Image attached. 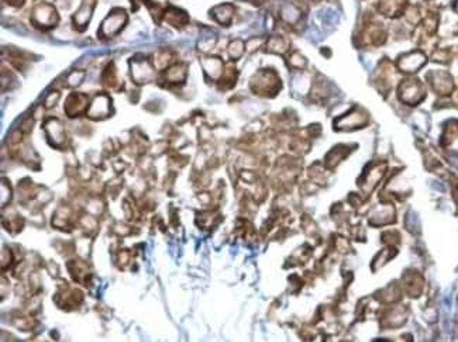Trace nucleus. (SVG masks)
Masks as SVG:
<instances>
[{
    "mask_svg": "<svg viewBox=\"0 0 458 342\" xmlns=\"http://www.w3.org/2000/svg\"><path fill=\"white\" fill-rule=\"evenodd\" d=\"M267 47H268V51L274 54H283L288 50V44L282 37H271Z\"/></svg>",
    "mask_w": 458,
    "mask_h": 342,
    "instance_id": "24",
    "label": "nucleus"
},
{
    "mask_svg": "<svg viewBox=\"0 0 458 342\" xmlns=\"http://www.w3.org/2000/svg\"><path fill=\"white\" fill-rule=\"evenodd\" d=\"M128 23V13L123 7H114L105 17L97 30L99 40L109 41L116 38Z\"/></svg>",
    "mask_w": 458,
    "mask_h": 342,
    "instance_id": "2",
    "label": "nucleus"
},
{
    "mask_svg": "<svg viewBox=\"0 0 458 342\" xmlns=\"http://www.w3.org/2000/svg\"><path fill=\"white\" fill-rule=\"evenodd\" d=\"M54 302L62 310H75L83 303V293L79 289L71 288L67 282H64L62 285H59V289L55 293Z\"/></svg>",
    "mask_w": 458,
    "mask_h": 342,
    "instance_id": "7",
    "label": "nucleus"
},
{
    "mask_svg": "<svg viewBox=\"0 0 458 342\" xmlns=\"http://www.w3.org/2000/svg\"><path fill=\"white\" fill-rule=\"evenodd\" d=\"M281 82L274 71H261L251 80V89L262 96H275L279 90Z\"/></svg>",
    "mask_w": 458,
    "mask_h": 342,
    "instance_id": "5",
    "label": "nucleus"
},
{
    "mask_svg": "<svg viewBox=\"0 0 458 342\" xmlns=\"http://www.w3.org/2000/svg\"><path fill=\"white\" fill-rule=\"evenodd\" d=\"M281 13H282V18L285 21H288V23H295L297 18H299V13H300V12L297 10L293 4L286 3V4H283Z\"/></svg>",
    "mask_w": 458,
    "mask_h": 342,
    "instance_id": "25",
    "label": "nucleus"
},
{
    "mask_svg": "<svg viewBox=\"0 0 458 342\" xmlns=\"http://www.w3.org/2000/svg\"><path fill=\"white\" fill-rule=\"evenodd\" d=\"M131 261V252L128 250H122L119 252V256H117V263H119V266L120 268H124V266H127L128 263Z\"/></svg>",
    "mask_w": 458,
    "mask_h": 342,
    "instance_id": "34",
    "label": "nucleus"
},
{
    "mask_svg": "<svg viewBox=\"0 0 458 342\" xmlns=\"http://www.w3.org/2000/svg\"><path fill=\"white\" fill-rule=\"evenodd\" d=\"M96 4H97V0H82L81 6L72 16L73 30H76L78 33H83L89 27V23L93 17Z\"/></svg>",
    "mask_w": 458,
    "mask_h": 342,
    "instance_id": "10",
    "label": "nucleus"
},
{
    "mask_svg": "<svg viewBox=\"0 0 458 342\" xmlns=\"http://www.w3.org/2000/svg\"><path fill=\"white\" fill-rule=\"evenodd\" d=\"M162 21H165L168 26L174 27L176 30H182L189 24V16L185 10L179 9V7L168 6V7H165Z\"/></svg>",
    "mask_w": 458,
    "mask_h": 342,
    "instance_id": "12",
    "label": "nucleus"
},
{
    "mask_svg": "<svg viewBox=\"0 0 458 342\" xmlns=\"http://www.w3.org/2000/svg\"><path fill=\"white\" fill-rule=\"evenodd\" d=\"M23 138H24V134L20 131L18 128H16L14 131L10 132L9 135V144L14 146V145H20L23 143Z\"/></svg>",
    "mask_w": 458,
    "mask_h": 342,
    "instance_id": "35",
    "label": "nucleus"
},
{
    "mask_svg": "<svg viewBox=\"0 0 458 342\" xmlns=\"http://www.w3.org/2000/svg\"><path fill=\"white\" fill-rule=\"evenodd\" d=\"M44 110H45V107L44 106H37V108H36V111H34V114H33V117L36 120H40L42 116H44Z\"/></svg>",
    "mask_w": 458,
    "mask_h": 342,
    "instance_id": "38",
    "label": "nucleus"
},
{
    "mask_svg": "<svg viewBox=\"0 0 458 342\" xmlns=\"http://www.w3.org/2000/svg\"><path fill=\"white\" fill-rule=\"evenodd\" d=\"M79 224L83 227V230L88 234H92L97 228V218H96V216L88 213V214H83V216L79 217Z\"/></svg>",
    "mask_w": 458,
    "mask_h": 342,
    "instance_id": "22",
    "label": "nucleus"
},
{
    "mask_svg": "<svg viewBox=\"0 0 458 342\" xmlns=\"http://www.w3.org/2000/svg\"><path fill=\"white\" fill-rule=\"evenodd\" d=\"M72 216H73V213H72V209H71V206H68V204H61L56 211H55L54 217H53V220H51V224H53V227L56 228V230H61V231H71L72 230Z\"/></svg>",
    "mask_w": 458,
    "mask_h": 342,
    "instance_id": "14",
    "label": "nucleus"
},
{
    "mask_svg": "<svg viewBox=\"0 0 458 342\" xmlns=\"http://www.w3.org/2000/svg\"><path fill=\"white\" fill-rule=\"evenodd\" d=\"M42 130L47 137L48 144L55 149H65L67 146V131L62 121L56 117H48L42 123Z\"/></svg>",
    "mask_w": 458,
    "mask_h": 342,
    "instance_id": "6",
    "label": "nucleus"
},
{
    "mask_svg": "<svg viewBox=\"0 0 458 342\" xmlns=\"http://www.w3.org/2000/svg\"><path fill=\"white\" fill-rule=\"evenodd\" d=\"M188 78V65L182 62H175L161 72L160 85L166 89H178L185 85Z\"/></svg>",
    "mask_w": 458,
    "mask_h": 342,
    "instance_id": "8",
    "label": "nucleus"
},
{
    "mask_svg": "<svg viewBox=\"0 0 458 342\" xmlns=\"http://www.w3.org/2000/svg\"><path fill=\"white\" fill-rule=\"evenodd\" d=\"M212 17L215 18L216 21L221 26H229L231 23V18H233V14H234V7L226 3V4H219L212 9Z\"/></svg>",
    "mask_w": 458,
    "mask_h": 342,
    "instance_id": "17",
    "label": "nucleus"
},
{
    "mask_svg": "<svg viewBox=\"0 0 458 342\" xmlns=\"http://www.w3.org/2000/svg\"><path fill=\"white\" fill-rule=\"evenodd\" d=\"M114 233L120 237H126L128 234H131V228L128 225H124V224H116L114 227Z\"/></svg>",
    "mask_w": 458,
    "mask_h": 342,
    "instance_id": "36",
    "label": "nucleus"
},
{
    "mask_svg": "<svg viewBox=\"0 0 458 342\" xmlns=\"http://www.w3.org/2000/svg\"><path fill=\"white\" fill-rule=\"evenodd\" d=\"M113 113H114V107H113V100L110 94L106 92H100L91 100L88 111H86V117L92 121H103L111 117Z\"/></svg>",
    "mask_w": 458,
    "mask_h": 342,
    "instance_id": "4",
    "label": "nucleus"
},
{
    "mask_svg": "<svg viewBox=\"0 0 458 342\" xmlns=\"http://www.w3.org/2000/svg\"><path fill=\"white\" fill-rule=\"evenodd\" d=\"M34 121H36V119L33 117V114H31V116H27L26 119L21 120V123H20V126H18V130L23 132L24 135H27V134H30V132L33 131Z\"/></svg>",
    "mask_w": 458,
    "mask_h": 342,
    "instance_id": "31",
    "label": "nucleus"
},
{
    "mask_svg": "<svg viewBox=\"0 0 458 342\" xmlns=\"http://www.w3.org/2000/svg\"><path fill=\"white\" fill-rule=\"evenodd\" d=\"M174 56H175V54L172 53L171 50H161V51L155 53V55L151 58V61H152V64L155 66V69L162 72V71H165L168 66L175 64V62H174Z\"/></svg>",
    "mask_w": 458,
    "mask_h": 342,
    "instance_id": "18",
    "label": "nucleus"
},
{
    "mask_svg": "<svg viewBox=\"0 0 458 342\" xmlns=\"http://www.w3.org/2000/svg\"><path fill=\"white\" fill-rule=\"evenodd\" d=\"M216 44V38L213 37L212 40L209 38V37H204L202 40L198 42V48L202 51V53H209L213 47H215Z\"/></svg>",
    "mask_w": 458,
    "mask_h": 342,
    "instance_id": "33",
    "label": "nucleus"
},
{
    "mask_svg": "<svg viewBox=\"0 0 458 342\" xmlns=\"http://www.w3.org/2000/svg\"><path fill=\"white\" fill-rule=\"evenodd\" d=\"M59 99H61V93L58 92V90H51L45 96L42 106L45 107V110H51V108H54L55 106L58 105Z\"/></svg>",
    "mask_w": 458,
    "mask_h": 342,
    "instance_id": "29",
    "label": "nucleus"
},
{
    "mask_svg": "<svg viewBox=\"0 0 458 342\" xmlns=\"http://www.w3.org/2000/svg\"><path fill=\"white\" fill-rule=\"evenodd\" d=\"M113 166H114V171H116V172H123V169H124V168H126L127 165H126V163L123 162V161H120V159H119V161H114Z\"/></svg>",
    "mask_w": 458,
    "mask_h": 342,
    "instance_id": "39",
    "label": "nucleus"
},
{
    "mask_svg": "<svg viewBox=\"0 0 458 342\" xmlns=\"http://www.w3.org/2000/svg\"><path fill=\"white\" fill-rule=\"evenodd\" d=\"M102 85L109 89V90H120V88L123 86V82L119 76V72H117V68L114 65L113 61H110L108 65L105 66L103 72H102Z\"/></svg>",
    "mask_w": 458,
    "mask_h": 342,
    "instance_id": "15",
    "label": "nucleus"
},
{
    "mask_svg": "<svg viewBox=\"0 0 458 342\" xmlns=\"http://www.w3.org/2000/svg\"><path fill=\"white\" fill-rule=\"evenodd\" d=\"M12 196H13V192H12V187H10L9 180L1 179V207H3V209L10 203Z\"/></svg>",
    "mask_w": 458,
    "mask_h": 342,
    "instance_id": "27",
    "label": "nucleus"
},
{
    "mask_svg": "<svg viewBox=\"0 0 458 342\" xmlns=\"http://www.w3.org/2000/svg\"><path fill=\"white\" fill-rule=\"evenodd\" d=\"M201 65L206 78H210L212 80L220 79L224 73L223 61L219 56H203L201 58Z\"/></svg>",
    "mask_w": 458,
    "mask_h": 342,
    "instance_id": "13",
    "label": "nucleus"
},
{
    "mask_svg": "<svg viewBox=\"0 0 458 342\" xmlns=\"http://www.w3.org/2000/svg\"><path fill=\"white\" fill-rule=\"evenodd\" d=\"M34 1H38V0H34Z\"/></svg>",
    "mask_w": 458,
    "mask_h": 342,
    "instance_id": "41",
    "label": "nucleus"
},
{
    "mask_svg": "<svg viewBox=\"0 0 458 342\" xmlns=\"http://www.w3.org/2000/svg\"><path fill=\"white\" fill-rule=\"evenodd\" d=\"M3 225L10 234H17L24 227V218L20 214H10L7 216V218L3 217Z\"/></svg>",
    "mask_w": 458,
    "mask_h": 342,
    "instance_id": "19",
    "label": "nucleus"
},
{
    "mask_svg": "<svg viewBox=\"0 0 458 342\" xmlns=\"http://www.w3.org/2000/svg\"><path fill=\"white\" fill-rule=\"evenodd\" d=\"M68 272L73 282L79 283L82 286L91 288L92 285V270L89 265L83 259H71L67 263Z\"/></svg>",
    "mask_w": 458,
    "mask_h": 342,
    "instance_id": "11",
    "label": "nucleus"
},
{
    "mask_svg": "<svg viewBox=\"0 0 458 342\" xmlns=\"http://www.w3.org/2000/svg\"><path fill=\"white\" fill-rule=\"evenodd\" d=\"M58 1H59V6L62 9H68L71 6V0H58Z\"/></svg>",
    "mask_w": 458,
    "mask_h": 342,
    "instance_id": "40",
    "label": "nucleus"
},
{
    "mask_svg": "<svg viewBox=\"0 0 458 342\" xmlns=\"http://www.w3.org/2000/svg\"><path fill=\"white\" fill-rule=\"evenodd\" d=\"M13 324L21 331H31L38 325L37 320H34V317L30 316V314L28 316H17L13 320Z\"/></svg>",
    "mask_w": 458,
    "mask_h": 342,
    "instance_id": "21",
    "label": "nucleus"
},
{
    "mask_svg": "<svg viewBox=\"0 0 458 342\" xmlns=\"http://www.w3.org/2000/svg\"><path fill=\"white\" fill-rule=\"evenodd\" d=\"M3 1L13 9H21L26 4V0H3Z\"/></svg>",
    "mask_w": 458,
    "mask_h": 342,
    "instance_id": "37",
    "label": "nucleus"
},
{
    "mask_svg": "<svg viewBox=\"0 0 458 342\" xmlns=\"http://www.w3.org/2000/svg\"><path fill=\"white\" fill-rule=\"evenodd\" d=\"M14 253L10 247H3L1 251V270H6V269H10L13 266L14 261Z\"/></svg>",
    "mask_w": 458,
    "mask_h": 342,
    "instance_id": "26",
    "label": "nucleus"
},
{
    "mask_svg": "<svg viewBox=\"0 0 458 342\" xmlns=\"http://www.w3.org/2000/svg\"><path fill=\"white\" fill-rule=\"evenodd\" d=\"M85 78H86L85 69H73L67 75V78L64 80V86L71 88V89H76L83 83Z\"/></svg>",
    "mask_w": 458,
    "mask_h": 342,
    "instance_id": "20",
    "label": "nucleus"
},
{
    "mask_svg": "<svg viewBox=\"0 0 458 342\" xmlns=\"http://www.w3.org/2000/svg\"><path fill=\"white\" fill-rule=\"evenodd\" d=\"M244 42L241 40H234L229 47V54L231 59H238L244 53Z\"/></svg>",
    "mask_w": 458,
    "mask_h": 342,
    "instance_id": "28",
    "label": "nucleus"
},
{
    "mask_svg": "<svg viewBox=\"0 0 458 342\" xmlns=\"http://www.w3.org/2000/svg\"><path fill=\"white\" fill-rule=\"evenodd\" d=\"M289 65L292 66V68H296V69H302L306 65V59L300 54H292L291 58H289Z\"/></svg>",
    "mask_w": 458,
    "mask_h": 342,
    "instance_id": "32",
    "label": "nucleus"
},
{
    "mask_svg": "<svg viewBox=\"0 0 458 342\" xmlns=\"http://www.w3.org/2000/svg\"><path fill=\"white\" fill-rule=\"evenodd\" d=\"M89 103H91V100H89L88 94L81 92H71L65 99L64 111L69 119H78L81 116H86Z\"/></svg>",
    "mask_w": 458,
    "mask_h": 342,
    "instance_id": "9",
    "label": "nucleus"
},
{
    "mask_svg": "<svg viewBox=\"0 0 458 342\" xmlns=\"http://www.w3.org/2000/svg\"><path fill=\"white\" fill-rule=\"evenodd\" d=\"M198 225L201 227V228H210V227H213L217 224L219 221V217L213 214V213H210V211H207V213H201V214H198Z\"/></svg>",
    "mask_w": 458,
    "mask_h": 342,
    "instance_id": "23",
    "label": "nucleus"
},
{
    "mask_svg": "<svg viewBox=\"0 0 458 342\" xmlns=\"http://www.w3.org/2000/svg\"><path fill=\"white\" fill-rule=\"evenodd\" d=\"M61 17L56 6L48 1H38L30 14V24L38 31H51L58 27Z\"/></svg>",
    "mask_w": 458,
    "mask_h": 342,
    "instance_id": "1",
    "label": "nucleus"
},
{
    "mask_svg": "<svg viewBox=\"0 0 458 342\" xmlns=\"http://www.w3.org/2000/svg\"><path fill=\"white\" fill-rule=\"evenodd\" d=\"M169 146H171V144H169L168 141L161 140V141H157L155 144L152 145V148H151L149 151H151V154H152L154 157H161L162 154L166 152V149H168Z\"/></svg>",
    "mask_w": 458,
    "mask_h": 342,
    "instance_id": "30",
    "label": "nucleus"
},
{
    "mask_svg": "<svg viewBox=\"0 0 458 342\" xmlns=\"http://www.w3.org/2000/svg\"><path fill=\"white\" fill-rule=\"evenodd\" d=\"M130 68V78L133 83L137 86H144L155 80L157 69L152 64L151 58H147L146 55H134L128 61Z\"/></svg>",
    "mask_w": 458,
    "mask_h": 342,
    "instance_id": "3",
    "label": "nucleus"
},
{
    "mask_svg": "<svg viewBox=\"0 0 458 342\" xmlns=\"http://www.w3.org/2000/svg\"><path fill=\"white\" fill-rule=\"evenodd\" d=\"M6 50V48H4ZM7 61L16 71H24L28 66V55L17 48L7 47Z\"/></svg>",
    "mask_w": 458,
    "mask_h": 342,
    "instance_id": "16",
    "label": "nucleus"
}]
</instances>
